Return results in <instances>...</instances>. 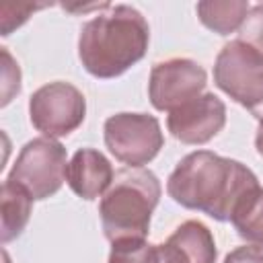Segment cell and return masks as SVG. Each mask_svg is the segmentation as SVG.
Returning a JSON list of instances; mask_svg holds the SVG:
<instances>
[{
	"instance_id": "1",
	"label": "cell",
	"mask_w": 263,
	"mask_h": 263,
	"mask_svg": "<svg viewBox=\"0 0 263 263\" xmlns=\"http://www.w3.org/2000/svg\"><path fill=\"white\" fill-rule=\"evenodd\" d=\"M255 185H259L257 175L242 162L210 150H195L181 158L168 175L166 191L179 205L226 222L242 193Z\"/></svg>"
},
{
	"instance_id": "2",
	"label": "cell",
	"mask_w": 263,
	"mask_h": 263,
	"mask_svg": "<svg viewBox=\"0 0 263 263\" xmlns=\"http://www.w3.org/2000/svg\"><path fill=\"white\" fill-rule=\"evenodd\" d=\"M150 27L140 10L127 4L86 21L78 35V58L95 78H115L138 64L148 49Z\"/></svg>"
},
{
	"instance_id": "3",
	"label": "cell",
	"mask_w": 263,
	"mask_h": 263,
	"mask_svg": "<svg viewBox=\"0 0 263 263\" xmlns=\"http://www.w3.org/2000/svg\"><path fill=\"white\" fill-rule=\"evenodd\" d=\"M160 193V181L152 171L129 166L117 171L111 187L99 203L105 236L111 242L146 238Z\"/></svg>"
},
{
	"instance_id": "4",
	"label": "cell",
	"mask_w": 263,
	"mask_h": 263,
	"mask_svg": "<svg viewBox=\"0 0 263 263\" xmlns=\"http://www.w3.org/2000/svg\"><path fill=\"white\" fill-rule=\"evenodd\" d=\"M66 171V148L58 140L43 136L29 140L21 148L6 181L23 187L33 197V201L47 199L64 185Z\"/></svg>"
},
{
	"instance_id": "5",
	"label": "cell",
	"mask_w": 263,
	"mask_h": 263,
	"mask_svg": "<svg viewBox=\"0 0 263 263\" xmlns=\"http://www.w3.org/2000/svg\"><path fill=\"white\" fill-rule=\"evenodd\" d=\"M214 82L232 101L255 113L263 105V58L251 45L234 39L216 55Z\"/></svg>"
},
{
	"instance_id": "6",
	"label": "cell",
	"mask_w": 263,
	"mask_h": 263,
	"mask_svg": "<svg viewBox=\"0 0 263 263\" xmlns=\"http://www.w3.org/2000/svg\"><path fill=\"white\" fill-rule=\"evenodd\" d=\"M105 146L129 168H142L164 146L160 123L148 113H115L103 125Z\"/></svg>"
},
{
	"instance_id": "7",
	"label": "cell",
	"mask_w": 263,
	"mask_h": 263,
	"mask_svg": "<svg viewBox=\"0 0 263 263\" xmlns=\"http://www.w3.org/2000/svg\"><path fill=\"white\" fill-rule=\"evenodd\" d=\"M29 117L45 138H64L78 129L86 117L84 95L70 82L43 84L29 99Z\"/></svg>"
},
{
	"instance_id": "8",
	"label": "cell",
	"mask_w": 263,
	"mask_h": 263,
	"mask_svg": "<svg viewBox=\"0 0 263 263\" xmlns=\"http://www.w3.org/2000/svg\"><path fill=\"white\" fill-rule=\"evenodd\" d=\"M205 84L208 74L197 62L189 58H173L154 64L148 80V97L154 109L171 113L203 95Z\"/></svg>"
},
{
	"instance_id": "9",
	"label": "cell",
	"mask_w": 263,
	"mask_h": 263,
	"mask_svg": "<svg viewBox=\"0 0 263 263\" xmlns=\"http://www.w3.org/2000/svg\"><path fill=\"white\" fill-rule=\"evenodd\" d=\"M226 123V105L214 92H203L189 103L173 109L166 127L183 144H205L222 132Z\"/></svg>"
},
{
	"instance_id": "10",
	"label": "cell",
	"mask_w": 263,
	"mask_h": 263,
	"mask_svg": "<svg viewBox=\"0 0 263 263\" xmlns=\"http://www.w3.org/2000/svg\"><path fill=\"white\" fill-rule=\"evenodd\" d=\"M158 263H216V242L212 230L199 220H187L156 245Z\"/></svg>"
},
{
	"instance_id": "11",
	"label": "cell",
	"mask_w": 263,
	"mask_h": 263,
	"mask_svg": "<svg viewBox=\"0 0 263 263\" xmlns=\"http://www.w3.org/2000/svg\"><path fill=\"white\" fill-rule=\"evenodd\" d=\"M115 179L109 158L95 148H80L68 162L66 181L82 199H97L107 193Z\"/></svg>"
},
{
	"instance_id": "12",
	"label": "cell",
	"mask_w": 263,
	"mask_h": 263,
	"mask_svg": "<svg viewBox=\"0 0 263 263\" xmlns=\"http://www.w3.org/2000/svg\"><path fill=\"white\" fill-rule=\"evenodd\" d=\"M195 10L203 27L218 35H230L242 27L251 6L245 0H201Z\"/></svg>"
},
{
	"instance_id": "13",
	"label": "cell",
	"mask_w": 263,
	"mask_h": 263,
	"mask_svg": "<svg viewBox=\"0 0 263 263\" xmlns=\"http://www.w3.org/2000/svg\"><path fill=\"white\" fill-rule=\"evenodd\" d=\"M236 234L249 245L263 247V187L255 185L236 201L230 214Z\"/></svg>"
},
{
	"instance_id": "14",
	"label": "cell",
	"mask_w": 263,
	"mask_h": 263,
	"mask_svg": "<svg viewBox=\"0 0 263 263\" xmlns=\"http://www.w3.org/2000/svg\"><path fill=\"white\" fill-rule=\"evenodd\" d=\"M0 203H2V242H10L12 238L21 236L25 230L29 218H31V205L33 197L18 185L10 183L4 179L2 183V193H0Z\"/></svg>"
},
{
	"instance_id": "15",
	"label": "cell",
	"mask_w": 263,
	"mask_h": 263,
	"mask_svg": "<svg viewBox=\"0 0 263 263\" xmlns=\"http://www.w3.org/2000/svg\"><path fill=\"white\" fill-rule=\"evenodd\" d=\"M109 263H158V251L146 238H125L111 242Z\"/></svg>"
},
{
	"instance_id": "16",
	"label": "cell",
	"mask_w": 263,
	"mask_h": 263,
	"mask_svg": "<svg viewBox=\"0 0 263 263\" xmlns=\"http://www.w3.org/2000/svg\"><path fill=\"white\" fill-rule=\"evenodd\" d=\"M238 41L251 45L263 58V2L249 10L242 27L238 29Z\"/></svg>"
},
{
	"instance_id": "17",
	"label": "cell",
	"mask_w": 263,
	"mask_h": 263,
	"mask_svg": "<svg viewBox=\"0 0 263 263\" xmlns=\"http://www.w3.org/2000/svg\"><path fill=\"white\" fill-rule=\"evenodd\" d=\"M47 4H4L2 6V35H10L16 27H21L31 12L45 8Z\"/></svg>"
},
{
	"instance_id": "18",
	"label": "cell",
	"mask_w": 263,
	"mask_h": 263,
	"mask_svg": "<svg viewBox=\"0 0 263 263\" xmlns=\"http://www.w3.org/2000/svg\"><path fill=\"white\" fill-rule=\"evenodd\" d=\"M2 60H4V68H2V76H4V84H2V107L10 103V99L14 95L21 92V70L18 64L12 60V55L8 53L6 47H2Z\"/></svg>"
},
{
	"instance_id": "19",
	"label": "cell",
	"mask_w": 263,
	"mask_h": 263,
	"mask_svg": "<svg viewBox=\"0 0 263 263\" xmlns=\"http://www.w3.org/2000/svg\"><path fill=\"white\" fill-rule=\"evenodd\" d=\"M224 263H263V247L257 245L236 247L226 255Z\"/></svg>"
},
{
	"instance_id": "20",
	"label": "cell",
	"mask_w": 263,
	"mask_h": 263,
	"mask_svg": "<svg viewBox=\"0 0 263 263\" xmlns=\"http://www.w3.org/2000/svg\"><path fill=\"white\" fill-rule=\"evenodd\" d=\"M257 119H259V125H257V134H255V148H257L259 156H263V113Z\"/></svg>"
},
{
	"instance_id": "21",
	"label": "cell",
	"mask_w": 263,
	"mask_h": 263,
	"mask_svg": "<svg viewBox=\"0 0 263 263\" xmlns=\"http://www.w3.org/2000/svg\"><path fill=\"white\" fill-rule=\"evenodd\" d=\"M261 113H263V105H261V107H259V109H257V111H255V113H253V115H255V117H259V115H261Z\"/></svg>"
},
{
	"instance_id": "22",
	"label": "cell",
	"mask_w": 263,
	"mask_h": 263,
	"mask_svg": "<svg viewBox=\"0 0 263 263\" xmlns=\"http://www.w3.org/2000/svg\"><path fill=\"white\" fill-rule=\"evenodd\" d=\"M4 263H10V261H8V255H6V253H4Z\"/></svg>"
}]
</instances>
